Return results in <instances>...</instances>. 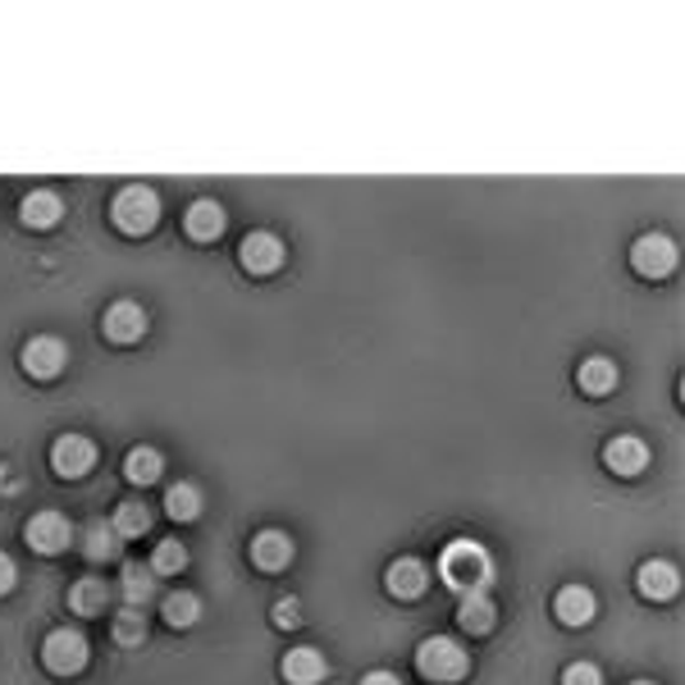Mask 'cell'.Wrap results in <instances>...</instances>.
<instances>
[{"label": "cell", "instance_id": "obj_1", "mask_svg": "<svg viewBox=\"0 0 685 685\" xmlns=\"http://www.w3.org/2000/svg\"><path fill=\"white\" fill-rule=\"evenodd\" d=\"M439 580H443V586H449L453 594L489 590V580H494V558H489V548L475 544V539H453V544L439 554Z\"/></svg>", "mask_w": 685, "mask_h": 685}, {"label": "cell", "instance_id": "obj_2", "mask_svg": "<svg viewBox=\"0 0 685 685\" xmlns=\"http://www.w3.org/2000/svg\"><path fill=\"white\" fill-rule=\"evenodd\" d=\"M110 220H115L119 233H133V238L137 233H151L156 220H160V197L147 183H128L110 201Z\"/></svg>", "mask_w": 685, "mask_h": 685}, {"label": "cell", "instance_id": "obj_3", "mask_svg": "<svg viewBox=\"0 0 685 685\" xmlns=\"http://www.w3.org/2000/svg\"><path fill=\"white\" fill-rule=\"evenodd\" d=\"M417 672H421L425 681L449 685V681H462V676L471 672V654H466L457 640H449V635H430V640H421V649H417Z\"/></svg>", "mask_w": 685, "mask_h": 685}, {"label": "cell", "instance_id": "obj_4", "mask_svg": "<svg viewBox=\"0 0 685 685\" xmlns=\"http://www.w3.org/2000/svg\"><path fill=\"white\" fill-rule=\"evenodd\" d=\"M42 663H46V672H55V676L83 672V667H87V640H83L74 626L51 631V635L42 640Z\"/></svg>", "mask_w": 685, "mask_h": 685}, {"label": "cell", "instance_id": "obj_5", "mask_svg": "<svg viewBox=\"0 0 685 685\" xmlns=\"http://www.w3.org/2000/svg\"><path fill=\"white\" fill-rule=\"evenodd\" d=\"M631 270L644 274V280H667L676 270V243L667 233H640L631 247Z\"/></svg>", "mask_w": 685, "mask_h": 685}, {"label": "cell", "instance_id": "obj_6", "mask_svg": "<svg viewBox=\"0 0 685 685\" xmlns=\"http://www.w3.org/2000/svg\"><path fill=\"white\" fill-rule=\"evenodd\" d=\"M64 361H68V348L55 334L28 338L23 352H19V366H23V375H32V380H55V375L64 370Z\"/></svg>", "mask_w": 685, "mask_h": 685}, {"label": "cell", "instance_id": "obj_7", "mask_svg": "<svg viewBox=\"0 0 685 685\" xmlns=\"http://www.w3.org/2000/svg\"><path fill=\"white\" fill-rule=\"evenodd\" d=\"M23 539H28L32 554L55 558V554H64V548L74 544V526H68L64 512H38V517L23 526Z\"/></svg>", "mask_w": 685, "mask_h": 685}, {"label": "cell", "instance_id": "obj_8", "mask_svg": "<svg viewBox=\"0 0 685 685\" xmlns=\"http://www.w3.org/2000/svg\"><path fill=\"white\" fill-rule=\"evenodd\" d=\"M51 466L60 479H83L96 466V443L87 434H60L51 443Z\"/></svg>", "mask_w": 685, "mask_h": 685}, {"label": "cell", "instance_id": "obj_9", "mask_svg": "<svg viewBox=\"0 0 685 685\" xmlns=\"http://www.w3.org/2000/svg\"><path fill=\"white\" fill-rule=\"evenodd\" d=\"M238 261H243L247 274H274L284 265V243L280 233H265V229H252L243 238V247H238Z\"/></svg>", "mask_w": 685, "mask_h": 685}, {"label": "cell", "instance_id": "obj_10", "mask_svg": "<svg viewBox=\"0 0 685 685\" xmlns=\"http://www.w3.org/2000/svg\"><path fill=\"white\" fill-rule=\"evenodd\" d=\"M384 590L393 599H421L430 590V567L421 558H393L384 571Z\"/></svg>", "mask_w": 685, "mask_h": 685}, {"label": "cell", "instance_id": "obj_11", "mask_svg": "<svg viewBox=\"0 0 685 685\" xmlns=\"http://www.w3.org/2000/svg\"><path fill=\"white\" fill-rule=\"evenodd\" d=\"M603 466L612 471V475H640L644 466H649V443L644 439H635V434H616V439H608V449H603Z\"/></svg>", "mask_w": 685, "mask_h": 685}, {"label": "cell", "instance_id": "obj_12", "mask_svg": "<svg viewBox=\"0 0 685 685\" xmlns=\"http://www.w3.org/2000/svg\"><path fill=\"white\" fill-rule=\"evenodd\" d=\"M101 329H106V338L110 342H137L147 334V312L137 302H110L106 306V320H101Z\"/></svg>", "mask_w": 685, "mask_h": 685}, {"label": "cell", "instance_id": "obj_13", "mask_svg": "<svg viewBox=\"0 0 685 685\" xmlns=\"http://www.w3.org/2000/svg\"><path fill=\"white\" fill-rule=\"evenodd\" d=\"M635 590H640L649 603H663V599H672V594L681 590V571H676L672 562H663V558H649V562H640V571H635Z\"/></svg>", "mask_w": 685, "mask_h": 685}, {"label": "cell", "instance_id": "obj_14", "mask_svg": "<svg viewBox=\"0 0 685 685\" xmlns=\"http://www.w3.org/2000/svg\"><path fill=\"white\" fill-rule=\"evenodd\" d=\"M280 672H284L288 685H320L325 672H329V663H325L320 649L306 644V649H288L284 663H280Z\"/></svg>", "mask_w": 685, "mask_h": 685}, {"label": "cell", "instance_id": "obj_15", "mask_svg": "<svg viewBox=\"0 0 685 685\" xmlns=\"http://www.w3.org/2000/svg\"><path fill=\"white\" fill-rule=\"evenodd\" d=\"M224 224H229V220H224V205L211 201V197L192 201L188 211H183V229H188V238H197V243H211V238H220Z\"/></svg>", "mask_w": 685, "mask_h": 685}, {"label": "cell", "instance_id": "obj_16", "mask_svg": "<svg viewBox=\"0 0 685 685\" xmlns=\"http://www.w3.org/2000/svg\"><path fill=\"white\" fill-rule=\"evenodd\" d=\"M60 215H64V201H60V192H51V188L28 192L23 205H19V220H23L28 229H55Z\"/></svg>", "mask_w": 685, "mask_h": 685}, {"label": "cell", "instance_id": "obj_17", "mask_svg": "<svg viewBox=\"0 0 685 685\" xmlns=\"http://www.w3.org/2000/svg\"><path fill=\"white\" fill-rule=\"evenodd\" d=\"M252 562H256L261 571H284V567L293 562V535H284V530H261V535L252 539Z\"/></svg>", "mask_w": 685, "mask_h": 685}, {"label": "cell", "instance_id": "obj_18", "mask_svg": "<svg viewBox=\"0 0 685 685\" xmlns=\"http://www.w3.org/2000/svg\"><path fill=\"white\" fill-rule=\"evenodd\" d=\"M494 599L485 590H471V594H457V626L471 631V635H485L494 631Z\"/></svg>", "mask_w": 685, "mask_h": 685}, {"label": "cell", "instance_id": "obj_19", "mask_svg": "<svg viewBox=\"0 0 685 685\" xmlns=\"http://www.w3.org/2000/svg\"><path fill=\"white\" fill-rule=\"evenodd\" d=\"M554 612L562 626H590L594 622V594L586 586H562L554 599Z\"/></svg>", "mask_w": 685, "mask_h": 685}, {"label": "cell", "instance_id": "obj_20", "mask_svg": "<svg viewBox=\"0 0 685 685\" xmlns=\"http://www.w3.org/2000/svg\"><path fill=\"white\" fill-rule=\"evenodd\" d=\"M576 384H580L586 398H608L616 389V366L608 357H586L580 370H576Z\"/></svg>", "mask_w": 685, "mask_h": 685}, {"label": "cell", "instance_id": "obj_21", "mask_svg": "<svg viewBox=\"0 0 685 685\" xmlns=\"http://www.w3.org/2000/svg\"><path fill=\"white\" fill-rule=\"evenodd\" d=\"M124 603L128 608H147L156 599V571L147 562H124Z\"/></svg>", "mask_w": 685, "mask_h": 685}, {"label": "cell", "instance_id": "obj_22", "mask_svg": "<svg viewBox=\"0 0 685 685\" xmlns=\"http://www.w3.org/2000/svg\"><path fill=\"white\" fill-rule=\"evenodd\" d=\"M110 603V586L101 576H83L74 590H68V608L83 612V616H96V612H106Z\"/></svg>", "mask_w": 685, "mask_h": 685}, {"label": "cell", "instance_id": "obj_23", "mask_svg": "<svg viewBox=\"0 0 685 685\" xmlns=\"http://www.w3.org/2000/svg\"><path fill=\"white\" fill-rule=\"evenodd\" d=\"M119 530L110 526V521H87L83 526V554L92 558V562H106V558H115L119 554Z\"/></svg>", "mask_w": 685, "mask_h": 685}, {"label": "cell", "instance_id": "obj_24", "mask_svg": "<svg viewBox=\"0 0 685 685\" xmlns=\"http://www.w3.org/2000/svg\"><path fill=\"white\" fill-rule=\"evenodd\" d=\"M160 612H165V622L183 631V626H197V616H201V599L192 590H175V594H165L160 599Z\"/></svg>", "mask_w": 685, "mask_h": 685}, {"label": "cell", "instance_id": "obj_25", "mask_svg": "<svg viewBox=\"0 0 685 685\" xmlns=\"http://www.w3.org/2000/svg\"><path fill=\"white\" fill-rule=\"evenodd\" d=\"M160 471H165V457H160L156 449H133V453L124 457V475H128V485H156Z\"/></svg>", "mask_w": 685, "mask_h": 685}, {"label": "cell", "instance_id": "obj_26", "mask_svg": "<svg viewBox=\"0 0 685 685\" xmlns=\"http://www.w3.org/2000/svg\"><path fill=\"white\" fill-rule=\"evenodd\" d=\"M165 512H169L175 521H197V517H201V489L188 485V479L169 485V494H165Z\"/></svg>", "mask_w": 685, "mask_h": 685}, {"label": "cell", "instance_id": "obj_27", "mask_svg": "<svg viewBox=\"0 0 685 685\" xmlns=\"http://www.w3.org/2000/svg\"><path fill=\"white\" fill-rule=\"evenodd\" d=\"M110 526L119 530V539H137V535L151 530V512H147V503H119Z\"/></svg>", "mask_w": 685, "mask_h": 685}, {"label": "cell", "instance_id": "obj_28", "mask_svg": "<svg viewBox=\"0 0 685 685\" xmlns=\"http://www.w3.org/2000/svg\"><path fill=\"white\" fill-rule=\"evenodd\" d=\"M183 567H188L183 539H160L156 554H151V571H156V576H175V571H183Z\"/></svg>", "mask_w": 685, "mask_h": 685}, {"label": "cell", "instance_id": "obj_29", "mask_svg": "<svg viewBox=\"0 0 685 685\" xmlns=\"http://www.w3.org/2000/svg\"><path fill=\"white\" fill-rule=\"evenodd\" d=\"M115 640H119V644H137V640H147V612L124 608V612H119V622H115Z\"/></svg>", "mask_w": 685, "mask_h": 685}, {"label": "cell", "instance_id": "obj_30", "mask_svg": "<svg viewBox=\"0 0 685 685\" xmlns=\"http://www.w3.org/2000/svg\"><path fill=\"white\" fill-rule=\"evenodd\" d=\"M562 685H603V672L594 663H571L562 672Z\"/></svg>", "mask_w": 685, "mask_h": 685}, {"label": "cell", "instance_id": "obj_31", "mask_svg": "<svg viewBox=\"0 0 685 685\" xmlns=\"http://www.w3.org/2000/svg\"><path fill=\"white\" fill-rule=\"evenodd\" d=\"M302 622V608H297V599H280V603H274V626H297Z\"/></svg>", "mask_w": 685, "mask_h": 685}, {"label": "cell", "instance_id": "obj_32", "mask_svg": "<svg viewBox=\"0 0 685 685\" xmlns=\"http://www.w3.org/2000/svg\"><path fill=\"white\" fill-rule=\"evenodd\" d=\"M14 580H19V571H14V562L0 554V594H10L14 590Z\"/></svg>", "mask_w": 685, "mask_h": 685}, {"label": "cell", "instance_id": "obj_33", "mask_svg": "<svg viewBox=\"0 0 685 685\" xmlns=\"http://www.w3.org/2000/svg\"><path fill=\"white\" fill-rule=\"evenodd\" d=\"M361 685H402V681H398L393 672H384V667H380V672H366V676H361Z\"/></svg>", "mask_w": 685, "mask_h": 685}, {"label": "cell", "instance_id": "obj_34", "mask_svg": "<svg viewBox=\"0 0 685 685\" xmlns=\"http://www.w3.org/2000/svg\"><path fill=\"white\" fill-rule=\"evenodd\" d=\"M19 489V475L10 466H0V494H14Z\"/></svg>", "mask_w": 685, "mask_h": 685}, {"label": "cell", "instance_id": "obj_35", "mask_svg": "<svg viewBox=\"0 0 685 685\" xmlns=\"http://www.w3.org/2000/svg\"><path fill=\"white\" fill-rule=\"evenodd\" d=\"M631 685H654V681H631Z\"/></svg>", "mask_w": 685, "mask_h": 685}]
</instances>
